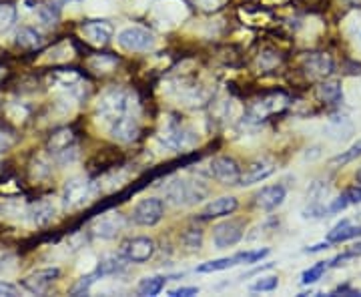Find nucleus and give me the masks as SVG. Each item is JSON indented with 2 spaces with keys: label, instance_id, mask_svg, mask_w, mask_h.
I'll use <instances>...</instances> for the list:
<instances>
[{
  "label": "nucleus",
  "instance_id": "nucleus-1",
  "mask_svg": "<svg viewBox=\"0 0 361 297\" xmlns=\"http://www.w3.org/2000/svg\"><path fill=\"white\" fill-rule=\"evenodd\" d=\"M139 113V103L135 92L122 87H111L103 90V94L96 99V120L107 129L111 122L122 119L126 115Z\"/></svg>",
  "mask_w": 361,
  "mask_h": 297
},
{
  "label": "nucleus",
  "instance_id": "nucleus-2",
  "mask_svg": "<svg viewBox=\"0 0 361 297\" xmlns=\"http://www.w3.org/2000/svg\"><path fill=\"white\" fill-rule=\"evenodd\" d=\"M207 197V189L201 183L189 179H173L165 187V199L173 207H191Z\"/></svg>",
  "mask_w": 361,
  "mask_h": 297
},
{
  "label": "nucleus",
  "instance_id": "nucleus-3",
  "mask_svg": "<svg viewBox=\"0 0 361 297\" xmlns=\"http://www.w3.org/2000/svg\"><path fill=\"white\" fill-rule=\"evenodd\" d=\"M94 193H96V183H92L90 179L75 177L64 183L60 199L64 207L72 211V209L85 207L94 197Z\"/></svg>",
  "mask_w": 361,
  "mask_h": 297
},
{
  "label": "nucleus",
  "instance_id": "nucleus-4",
  "mask_svg": "<svg viewBox=\"0 0 361 297\" xmlns=\"http://www.w3.org/2000/svg\"><path fill=\"white\" fill-rule=\"evenodd\" d=\"M161 141L163 145L171 151H185V148L193 147L197 143V137L195 133L183 125L179 119L175 117H169V119L163 122V131H161Z\"/></svg>",
  "mask_w": 361,
  "mask_h": 297
},
{
  "label": "nucleus",
  "instance_id": "nucleus-5",
  "mask_svg": "<svg viewBox=\"0 0 361 297\" xmlns=\"http://www.w3.org/2000/svg\"><path fill=\"white\" fill-rule=\"evenodd\" d=\"M117 44L129 53H147L157 44V38L150 30L143 27H126L117 34Z\"/></svg>",
  "mask_w": 361,
  "mask_h": 297
},
{
  "label": "nucleus",
  "instance_id": "nucleus-6",
  "mask_svg": "<svg viewBox=\"0 0 361 297\" xmlns=\"http://www.w3.org/2000/svg\"><path fill=\"white\" fill-rule=\"evenodd\" d=\"M131 217H133V223H137L141 227H152V225L161 223V219L165 217V203L159 197L141 199L133 209Z\"/></svg>",
  "mask_w": 361,
  "mask_h": 297
},
{
  "label": "nucleus",
  "instance_id": "nucleus-7",
  "mask_svg": "<svg viewBox=\"0 0 361 297\" xmlns=\"http://www.w3.org/2000/svg\"><path fill=\"white\" fill-rule=\"evenodd\" d=\"M157 245L150 237H131L120 245V255L131 263H145L155 255Z\"/></svg>",
  "mask_w": 361,
  "mask_h": 297
},
{
  "label": "nucleus",
  "instance_id": "nucleus-8",
  "mask_svg": "<svg viewBox=\"0 0 361 297\" xmlns=\"http://www.w3.org/2000/svg\"><path fill=\"white\" fill-rule=\"evenodd\" d=\"M211 177L221 185H237L241 181V167L239 163L227 155L215 157L209 163Z\"/></svg>",
  "mask_w": 361,
  "mask_h": 297
},
{
  "label": "nucleus",
  "instance_id": "nucleus-9",
  "mask_svg": "<svg viewBox=\"0 0 361 297\" xmlns=\"http://www.w3.org/2000/svg\"><path fill=\"white\" fill-rule=\"evenodd\" d=\"M124 227H126L124 215L113 211V213H105L98 219H94L92 225H90V231H92L94 237L98 239H115L119 233L124 231Z\"/></svg>",
  "mask_w": 361,
  "mask_h": 297
},
{
  "label": "nucleus",
  "instance_id": "nucleus-10",
  "mask_svg": "<svg viewBox=\"0 0 361 297\" xmlns=\"http://www.w3.org/2000/svg\"><path fill=\"white\" fill-rule=\"evenodd\" d=\"M243 233H245L243 221L229 219V221H223L213 227V243L217 249H227V247L237 245L243 239Z\"/></svg>",
  "mask_w": 361,
  "mask_h": 297
},
{
  "label": "nucleus",
  "instance_id": "nucleus-11",
  "mask_svg": "<svg viewBox=\"0 0 361 297\" xmlns=\"http://www.w3.org/2000/svg\"><path fill=\"white\" fill-rule=\"evenodd\" d=\"M285 103H287V96H285L283 92H271L267 96L255 101V103L249 107L247 115H249V119L263 120L265 117L273 115V113L281 111V109L285 107Z\"/></svg>",
  "mask_w": 361,
  "mask_h": 297
},
{
  "label": "nucleus",
  "instance_id": "nucleus-12",
  "mask_svg": "<svg viewBox=\"0 0 361 297\" xmlns=\"http://www.w3.org/2000/svg\"><path fill=\"white\" fill-rule=\"evenodd\" d=\"M60 269L59 268H44L32 271L30 275H27L23 279V289H27L29 294H42L46 292L57 279H59Z\"/></svg>",
  "mask_w": 361,
  "mask_h": 297
},
{
  "label": "nucleus",
  "instance_id": "nucleus-13",
  "mask_svg": "<svg viewBox=\"0 0 361 297\" xmlns=\"http://www.w3.org/2000/svg\"><path fill=\"white\" fill-rule=\"evenodd\" d=\"M51 83L64 89L66 92H70V94H75V96L87 94V85H83V79L77 70H55L51 75Z\"/></svg>",
  "mask_w": 361,
  "mask_h": 297
},
{
  "label": "nucleus",
  "instance_id": "nucleus-14",
  "mask_svg": "<svg viewBox=\"0 0 361 297\" xmlns=\"http://www.w3.org/2000/svg\"><path fill=\"white\" fill-rule=\"evenodd\" d=\"M27 217L34 227H46L55 221L57 217V205L53 199H40L36 203H32L29 207Z\"/></svg>",
  "mask_w": 361,
  "mask_h": 297
},
{
  "label": "nucleus",
  "instance_id": "nucleus-15",
  "mask_svg": "<svg viewBox=\"0 0 361 297\" xmlns=\"http://www.w3.org/2000/svg\"><path fill=\"white\" fill-rule=\"evenodd\" d=\"M81 32H83V36L89 40L90 44L101 47V44H107V42L113 38L115 29H113V25L107 23V21H89V23H85V25L81 27Z\"/></svg>",
  "mask_w": 361,
  "mask_h": 297
},
{
  "label": "nucleus",
  "instance_id": "nucleus-16",
  "mask_svg": "<svg viewBox=\"0 0 361 297\" xmlns=\"http://www.w3.org/2000/svg\"><path fill=\"white\" fill-rule=\"evenodd\" d=\"M237 207H239V201L235 197H219V199H213L211 203H207L199 217L203 221L219 219V217H229V215H233L237 211Z\"/></svg>",
  "mask_w": 361,
  "mask_h": 297
},
{
  "label": "nucleus",
  "instance_id": "nucleus-17",
  "mask_svg": "<svg viewBox=\"0 0 361 297\" xmlns=\"http://www.w3.org/2000/svg\"><path fill=\"white\" fill-rule=\"evenodd\" d=\"M285 197H287V189L283 185H269L255 195V205L263 211H275L285 201Z\"/></svg>",
  "mask_w": 361,
  "mask_h": 297
},
{
  "label": "nucleus",
  "instance_id": "nucleus-18",
  "mask_svg": "<svg viewBox=\"0 0 361 297\" xmlns=\"http://www.w3.org/2000/svg\"><path fill=\"white\" fill-rule=\"evenodd\" d=\"M273 171H275V167H273V163H271V161H265V159L253 161V163L247 167V171H245V173H241L239 185H243V187H249V185L261 183V181H265L267 177H271V175H273Z\"/></svg>",
  "mask_w": 361,
  "mask_h": 297
},
{
  "label": "nucleus",
  "instance_id": "nucleus-19",
  "mask_svg": "<svg viewBox=\"0 0 361 297\" xmlns=\"http://www.w3.org/2000/svg\"><path fill=\"white\" fill-rule=\"evenodd\" d=\"M303 66L315 79H325V77H330L333 73V60H331V57L321 55V53L303 57Z\"/></svg>",
  "mask_w": 361,
  "mask_h": 297
},
{
  "label": "nucleus",
  "instance_id": "nucleus-20",
  "mask_svg": "<svg viewBox=\"0 0 361 297\" xmlns=\"http://www.w3.org/2000/svg\"><path fill=\"white\" fill-rule=\"evenodd\" d=\"M14 42L21 47V49H27V51H34V49H40L44 44V36L42 32H38L32 27H21L14 34Z\"/></svg>",
  "mask_w": 361,
  "mask_h": 297
},
{
  "label": "nucleus",
  "instance_id": "nucleus-21",
  "mask_svg": "<svg viewBox=\"0 0 361 297\" xmlns=\"http://www.w3.org/2000/svg\"><path fill=\"white\" fill-rule=\"evenodd\" d=\"M356 237H361V225H351V223L345 219V221L337 223V225L331 229L325 241L331 245V243H345V241Z\"/></svg>",
  "mask_w": 361,
  "mask_h": 297
},
{
  "label": "nucleus",
  "instance_id": "nucleus-22",
  "mask_svg": "<svg viewBox=\"0 0 361 297\" xmlns=\"http://www.w3.org/2000/svg\"><path fill=\"white\" fill-rule=\"evenodd\" d=\"M70 147H75V133H72L70 129H59V131L53 133V137L49 139V151H51L53 157Z\"/></svg>",
  "mask_w": 361,
  "mask_h": 297
},
{
  "label": "nucleus",
  "instance_id": "nucleus-23",
  "mask_svg": "<svg viewBox=\"0 0 361 297\" xmlns=\"http://www.w3.org/2000/svg\"><path fill=\"white\" fill-rule=\"evenodd\" d=\"M361 203V185H356L347 191H343L333 203L330 205V213H339L349 205H358Z\"/></svg>",
  "mask_w": 361,
  "mask_h": 297
},
{
  "label": "nucleus",
  "instance_id": "nucleus-24",
  "mask_svg": "<svg viewBox=\"0 0 361 297\" xmlns=\"http://www.w3.org/2000/svg\"><path fill=\"white\" fill-rule=\"evenodd\" d=\"M167 277L165 275H155V277H145L139 283V294L141 296H159L165 289Z\"/></svg>",
  "mask_w": 361,
  "mask_h": 297
},
{
  "label": "nucleus",
  "instance_id": "nucleus-25",
  "mask_svg": "<svg viewBox=\"0 0 361 297\" xmlns=\"http://www.w3.org/2000/svg\"><path fill=\"white\" fill-rule=\"evenodd\" d=\"M235 266H239L237 255H233V257H221V259H213V261H207V263H201L197 268V273H215V271H225V269L235 268Z\"/></svg>",
  "mask_w": 361,
  "mask_h": 297
},
{
  "label": "nucleus",
  "instance_id": "nucleus-26",
  "mask_svg": "<svg viewBox=\"0 0 361 297\" xmlns=\"http://www.w3.org/2000/svg\"><path fill=\"white\" fill-rule=\"evenodd\" d=\"M124 269V263L120 261L119 257H105L98 261V268L94 271L96 277H107V275H117Z\"/></svg>",
  "mask_w": 361,
  "mask_h": 297
},
{
  "label": "nucleus",
  "instance_id": "nucleus-27",
  "mask_svg": "<svg viewBox=\"0 0 361 297\" xmlns=\"http://www.w3.org/2000/svg\"><path fill=\"white\" fill-rule=\"evenodd\" d=\"M319 94L325 103L330 105H339L343 101V90H341V85L339 83H323L319 87Z\"/></svg>",
  "mask_w": 361,
  "mask_h": 297
},
{
  "label": "nucleus",
  "instance_id": "nucleus-28",
  "mask_svg": "<svg viewBox=\"0 0 361 297\" xmlns=\"http://www.w3.org/2000/svg\"><path fill=\"white\" fill-rule=\"evenodd\" d=\"M89 66L94 73H109L117 66V59L111 55H94L92 59H89Z\"/></svg>",
  "mask_w": 361,
  "mask_h": 297
},
{
  "label": "nucleus",
  "instance_id": "nucleus-29",
  "mask_svg": "<svg viewBox=\"0 0 361 297\" xmlns=\"http://www.w3.org/2000/svg\"><path fill=\"white\" fill-rule=\"evenodd\" d=\"M180 243L183 247H187L189 251H199L203 245V231L201 229H187L180 235Z\"/></svg>",
  "mask_w": 361,
  "mask_h": 297
},
{
  "label": "nucleus",
  "instance_id": "nucleus-30",
  "mask_svg": "<svg viewBox=\"0 0 361 297\" xmlns=\"http://www.w3.org/2000/svg\"><path fill=\"white\" fill-rule=\"evenodd\" d=\"M327 268H330V261H319V263H315L313 268L303 271V275H301V283H303V285H311V283L319 281L321 275L327 271Z\"/></svg>",
  "mask_w": 361,
  "mask_h": 297
},
{
  "label": "nucleus",
  "instance_id": "nucleus-31",
  "mask_svg": "<svg viewBox=\"0 0 361 297\" xmlns=\"http://www.w3.org/2000/svg\"><path fill=\"white\" fill-rule=\"evenodd\" d=\"M16 16L18 12L12 4H0V32L12 29L16 23Z\"/></svg>",
  "mask_w": 361,
  "mask_h": 297
},
{
  "label": "nucleus",
  "instance_id": "nucleus-32",
  "mask_svg": "<svg viewBox=\"0 0 361 297\" xmlns=\"http://www.w3.org/2000/svg\"><path fill=\"white\" fill-rule=\"evenodd\" d=\"M358 157H361V139L358 143H353L347 151L335 155V157H333V163H335V165H345V163L353 161V159H358Z\"/></svg>",
  "mask_w": 361,
  "mask_h": 297
},
{
  "label": "nucleus",
  "instance_id": "nucleus-33",
  "mask_svg": "<svg viewBox=\"0 0 361 297\" xmlns=\"http://www.w3.org/2000/svg\"><path fill=\"white\" fill-rule=\"evenodd\" d=\"M269 255V249H255V251H241L237 253V261L241 263H245V266H251V263H257V261H261L263 257H267Z\"/></svg>",
  "mask_w": 361,
  "mask_h": 297
},
{
  "label": "nucleus",
  "instance_id": "nucleus-34",
  "mask_svg": "<svg viewBox=\"0 0 361 297\" xmlns=\"http://www.w3.org/2000/svg\"><path fill=\"white\" fill-rule=\"evenodd\" d=\"M277 285H279V279H277L275 275H271V277H261V279H257V281L251 285V292L269 294V292H275V289H277Z\"/></svg>",
  "mask_w": 361,
  "mask_h": 297
},
{
  "label": "nucleus",
  "instance_id": "nucleus-35",
  "mask_svg": "<svg viewBox=\"0 0 361 297\" xmlns=\"http://www.w3.org/2000/svg\"><path fill=\"white\" fill-rule=\"evenodd\" d=\"M72 49H70V44L68 42H62V44H59V47H55L51 53H49V57H46V60H53V62H59V60H66L70 59L72 55Z\"/></svg>",
  "mask_w": 361,
  "mask_h": 297
},
{
  "label": "nucleus",
  "instance_id": "nucleus-36",
  "mask_svg": "<svg viewBox=\"0 0 361 297\" xmlns=\"http://www.w3.org/2000/svg\"><path fill=\"white\" fill-rule=\"evenodd\" d=\"M94 279H96V275H85V277H81L79 283L70 289V294L72 296H85V294H89L90 285L94 283Z\"/></svg>",
  "mask_w": 361,
  "mask_h": 297
},
{
  "label": "nucleus",
  "instance_id": "nucleus-37",
  "mask_svg": "<svg viewBox=\"0 0 361 297\" xmlns=\"http://www.w3.org/2000/svg\"><path fill=\"white\" fill-rule=\"evenodd\" d=\"M29 115V111L25 109V107H21V105H12L10 109H8V117L14 120H25V117Z\"/></svg>",
  "mask_w": 361,
  "mask_h": 297
},
{
  "label": "nucleus",
  "instance_id": "nucleus-38",
  "mask_svg": "<svg viewBox=\"0 0 361 297\" xmlns=\"http://www.w3.org/2000/svg\"><path fill=\"white\" fill-rule=\"evenodd\" d=\"M199 289L197 287H177V289H171L169 296L173 297H189V296H197Z\"/></svg>",
  "mask_w": 361,
  "mask_h": 297
},
{
  "label": "nucleus",
  "instance_id": "nucleus-39",
  "mask_svg": "<svg viewBox=\"0 0 361 297\" xmlns=\"http://www.w3.org/2000/svg\"><path fill=\"white\" fill-rule=\"evenodd\" d=\"M12 145H14V139H12L6 131L0 129V153H6Z\"/></svg>",
  "mask_w": 361,
  "mask_h": 297
},
{
  "label": "nucleus",
  "instance_id": "nucleus-40",
  "mask_svg": "<svg viewBox=\"0 0 361 297\" xmlns=\"http://www.w3.org/2000/svg\"><path fill=\"white\" fill-rule=\"evenodd\" d=\"M16 294H18V287H16V285L0 281V296H16Z\"/></svg>",
  "mask_w": 361,
  "mask_h": 297
},
{
  "label": "nucleus",
  "instance_id": "nucleus-41",
  "mask_svg": "<svg viewBox=\"0 0 361 297\" xmlns=\"http://www.w3.org/2000/svg\"><path fill=\"white\" fill-rule=\"evenodd\" d=\"M356 181H358V183H360V185H361V169H360V171H358V173H356Z\"/></svg>",
  "mask_w": 361,
  "mask_h": 297
},
{
  "label": "nucleus",
  "instance_id": "nucleus-42",
  "mask_svg": "<svg viewBox=\"0 0 361 297\" xmlns=\"http://www.w3.org/2000/svg\"><path fill=\"white\" fill-rule=\"evenodd\" d=\"M75 2H79V0H75Z\"/></svg>",
  "mask_w": 361,
  "mask_h": 297
}]
</instances>
